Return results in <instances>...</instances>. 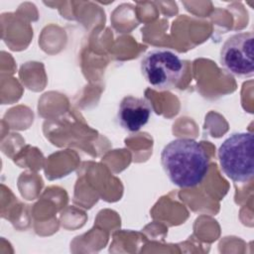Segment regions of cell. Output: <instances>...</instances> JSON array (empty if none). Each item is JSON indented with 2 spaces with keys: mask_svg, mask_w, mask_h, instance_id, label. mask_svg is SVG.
<instances>
[{
  "mask_svg": "<svg viewBox=\"0 0 254 254\" xmlns=\"http://www.w3.org/2000/svg\"><path fill=\"white\" fill-rule=\"evenodd\" d=\"M218 161L224 175L235 183H247L254 175V138L250 132L233 133L220 145Z\"/></svg>",
  "mask_w": 254,
  "mask_h": 254,
  "instance_id": "2",
  "label": "cell"
},
{
  "mask_svg": "<svg viewBox=\"0 0 254 254\" xmlns=\"http://www.w3.org/2000/svg\"><path fill=\"white\" fill-rule=\"evenodd\" d=\"M161 164L169 180L182 189L197 187L209 171V160L203 146L189 138L168 143L162 150Z\"/></svg>",
  "mask_w": 254,
  "mask_h": 254,
  "instance_id": "1",
  "label": "cell"
},
{
  "mask_svg": "<svg viewBox=\"0 0 254 254\" xmlns=\"http://www.w3.org/2000/svg\"><path fill=\"white\" fill-rule=\"evenodd\" d=\"M254 35L240 32L230 36L220 50V64L231 74L251 77L254 74Z\"/></svg>",
  "mask_w": 254,
  "mask_h": 254,
  "instance_id": "4",
  "label": "cell"
},
{
  "mask_svg": "<svg viewBox=\"0 0 254 254\" xmlns=\"http://www.w3.org/2000/svg\"><path fill=\"white\" fill-rule=\"evenodd\" d=\"M152 105L148 99L128 95L122 98L117 111L119 125L130 133L138 132L150 120Z\"/></svg>",
  "mask_w": 254,
  "mask_h": 254,
  "instance_id": "5",
  "label": "cell"
},
{
  "mask_svg": "<svg viewBox=\"0 0 254 254\" xmlns=\"http://www.w3.org/2000/svg\"><path fill=\"white\" fill-rule=\"evenodd\" d=\"M187 64L178 54L167 49L149 51L141 61V72L155 89L167 90L178 85L186 72Z\"/></svg>",
  "mask_w": 254,
  "mask_h": 254,
  "instance_id": "3",
  "label": "cell"
}]
</instances>
